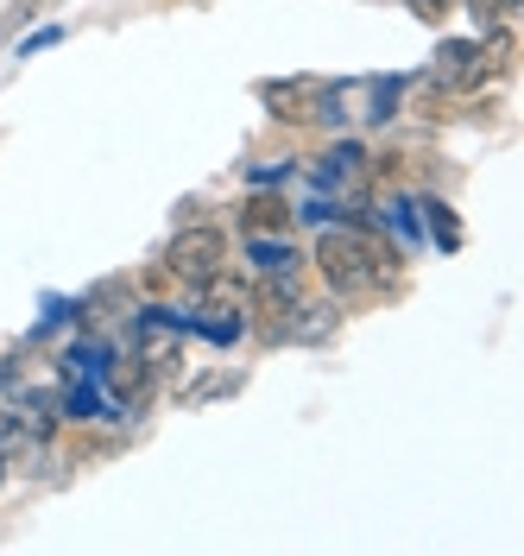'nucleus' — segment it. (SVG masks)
I'll return each instance as SVG.
<instances>
[{
  "instance_id": "nucleus-4",
  "label": "nucleus",
  "mask_w": 524,
  "mask_h": 556,
  "mask_svg": "<svg viewBox=\"0 0 524 556\" xmlns=\"http://www.w3.org/2000/svg\"><path fill=\"white\" fill-rule=\"evenodd\" d=\"M430 76H436L443 89H481V76H487V51H481V38H449V45H436Z\"/></svg>"
},
{
  "instance_id": "nucleus-1",
  "label": "nucleus",
  "mask_w": 524,
  "mask_h": 556,
  "mask_svg": "<svg viewBox=\"0 0 524 556\" xmlns=\"http://www.w3.org/2000/svg\"><path fill=\"white\" fill-rule=\"evenodd\" d=\"M392 260H398L392 241L367 235V228H329V222H322L316 266H322V278H329V291H342V298H373L380 278L392 273Z\"/></svg>"
},
{
  "instance_id": "nucleus-10",
  "label": "nucleus",
  "mask_w": 524,
  "mask_h": 556,
  "mask_svg": "<svg viewBox=\"0 0 524 556\" xmlns=\"http://www.w3.org/2000/svg\"><path fill=\"white\" fill-rule=\"evenodd\" d=\"M423 228H436V247H443V253L461 247V228H455V215L443 203H423Z\"/></svg>"
},
{
  "instance_id": "nucleus-11",
  "label": "nucleus",
  "mask_w": 524,
  "mask_h": 556,
  "mask_svg": "<svg viewBox=\"0 0 524 556\" xmlns=\"http://www.w3.org/2000/svg\"><path fill=\"white\" fill-rule=\"evenodd\" d=\"M57 38H64V33H57V26H44V33H33V38H26V45H20V58H33V51H51Z\"/></svg>"
},
{
  "instance_id": "nucleus-9",
  "label": "nucleus",
  "mask_w": 524,
  "mask_h": 556,
  "mask_svg": "<svg viewBox=\"0 0 524 556\" xmlns=\"http://www.w3.org/2000/svg\"><path fill=\"white\" fill-rule=\"evenodd\" d=\"M291 203L284 197H246V228H284Z\"/></svg>"
},
{
  "instance_id": "nucleus-6",
  "label": "nucleus",
  "mask_w": 524,
  "mask_h": 556,
  "mask_svg": "<svg viewBox=\"0 0 524 556\" xmlns=\"http://www.w3.org/2000/svg\"><path fill=\"white\" fill-rule=\"evenodd\" d=\"M259 96L272 102L279 121H310L322 102V76H284V83H259Z\"/></svg>"
},
{
  "instance_id": "nucleus-13",
  "label": "nucleus",
  "mask_w": 524,
  "mask_h": 556,
  "mask_svg": "<svg viewBox=\"0 0 524 556\" xmlns=\"http://www.w3.org/2000/svg\"><path fill=\"white\" fill-rule=\"evenodd\" d=\"M0 475H7V450H0Z\"/></svg>"
},
{
  "instance_id": "nucleus-3",
  "label": "nucleus",
  "mask_w": 524,
  "mask_h": 556,
  "mask_svg": "<svg viewBox=\"0 0 524 556\" xmlns=\"http://www.w3.org/2000/svg\"><path fill=\"white\" fill-rule=\"evenodd\" d=\"M297 304H304L297 273H266L259 298L246 304V311H259V342H284V336H291V316H297Z\"/></svg>"
},
{
  "instance_id": "nucleus-8",
  "label": "nucleus",
  "mask_w": 524,
  "mask_h": 556,
  "mask_svg": "<svg viewBox=\"0 0 524 556\" xmlns=\"http://www.w3.org/2000/svg\"><path fill=\"white\" fill-rule=\"evenodd\" d=\"M246 253H253L259 278H266V273H297V247L284 241V228H279V235H266V228H259V235L246 241Z\"/></svg>"
},
{
  "instance_id": "nucleus-12",
  "label": "nucleus",
  "mask_w": 524,
  "mask_h": 556,
  "mask_svg": "<svg viewBox=\"0 0 524 556\" xmlns=\"http://www.w3.org/2000/svg\"><path fill=\"white\" fill-rule=\"evenodd\" d=\"M411 7H418L423 20H436V13H443V7H449V0H411Z\"/></svg>"
},
{
  "instance_id": "nucleus-7",
  "label": "nucleus",
  "mask_w": 524,
  "mask_h": 556,
  "mask_svg": "<svg viewBox=\"0 0 524 556\" xmlns=\"http://www.w3.org/2000/svg\"><path fill=\"white\" fill-rule=\"evenodd\" d=\"M335 323H342L335 298H304L297 316H291V336H284V342H322V336H335Z\"/></svg>"
},
{
  "instance_id": "nucleus-5",
  "label": "nucleus",
  "mask_w": 524,
  "mask_h": 556,
  "mask_svg": "<svg viewBox=\"0 0 524 556\" xmlns=\"http://www.w3.org/2000/svg\"><path fill=\"white\" fill-rule=\"evenodd\" d=\"M203 291H209V304H203V316H196V329H203L215 348H228L246 329V298L234 291V285H221V278H209Z\"/></svg>"
},
{
  "instance_id": "nucleus-2",
  "label": "nucleus",
  "mask_w": 524,
  "mask_h": 556,
  "mask_svg": "<svg viewBox=\"0 0 524 556\" xmlns=\"http://www.w3.org/2000/svg\"><path fill=\"white\" fill-rule=\"evenodd\" d=\"M165 273L177 285H209V278L228 273V235L221 228H177V241L165 247Z\"/></svg>"
}]
</instances>
